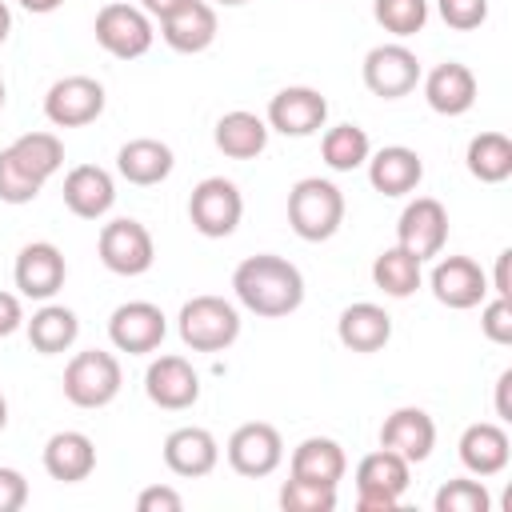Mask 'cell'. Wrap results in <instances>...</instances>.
<instances>
[{
	"label": "cell",
	"mask_w": 512,
	"mask_h": 512,
	"mask_svg": "<svg viewBox=\"0 0 512 512\" xmlns=\"http://www.w3.org/2000/svg\"><path fill=\"white\" fill-rule=\"evenodd\" d=\"M164 336H168V316L152 300L116 304L112 316H108V340H112L116 352L144 356V352H156L164 344Z\"/></svg>",
	"instance_id": "8fae6325"
},
{
	"label": "cell",
	"mask_w": 512,
	"mask_h": 512,
	"mask_svg": "<svg viewBox=\"0 0 512 512\" xmlns=\"http://www.w3.org/2000/svg\"><path fill=\"white\" fill-rule=\"evenodd\" d=\"M40 188L44 184L36 176H28L8 148H0V200L12 204V208H20V204H32L40 196Z\"/></svg>",
	"instance_id": "74e56055"
},
{
	"label": "cell",
	"mask_w": 512,
	"mask_h": 512,
	"mask_svg": "<svg viewBox=\"0 0 512 512\" xmlns=\"http://www.w3.org/2000/svg\"><path fill=\"white\" fill-rule=\"evenodd\" d=\"M280 508L284 512H332L336 508V488H324V484H308V480L288 476L280 484Z\"/></svg>",
	"instance_id": "8d00e7d4"
},
{
	"label": "cell",
	"mask_w": 512,
	"mask_h": 512,
	"mask_svg": "<svg viewBox=\"0 0 512 512\" xmlns=\"http://www.w3.org/2000/svg\"><path fill=\"white\" fill-rule=\"evenodd\" d=\"M136 508L140 512H180L184 508V496L176 488H168V484H152V488H144L136 496Z\"/></svg>",
	"instance_id": "b9f144b4"
},
{
	"label": "cell",
	"mask_w": 512,
	"mask_h": 512,
	"mask_svg": "<svg viewBox=\"0 0 512 512\" xmlns=\"http://www.w3.org/2000/svg\"><path fill=\"white\" fill-rule=\"evenodd\" d=\"M8 152H12L16 164H20L28 176H36L40 184H48V180L60 172V164H64V144H60L56 132H24V136H16V140L8 144Z\"/></svg>",
	"instance_id": "d6a6232c"
},
{
	"label": "cell",
	"mask_w": 512,
	"mask_h": 512,
	"mask_svg": "<svg viewBox=\"0 0 512 512\" xmlns=\"http://www.w3.org/2000/svg\"><path fill=\"white\" fill-rule=\"evenodd\" d=\"M192 0H140V8L152 16V20H168L172 12H180V8H188Z\"/></svg>",
	"instance_id": "bcb514c9"
},
{
	"label": "cell",
	"mask_w": 512,
	"mask_h": 512,
	"mask_svg": "<svg viewBox=\"0 0 512 512\" xmlns=\"http://www.w3.org/2000/svg\"><path fill=\"white\" fill-rule=\"evenodd\" d=\"M432 508H436V512H488V508H492V496H488L484 480L456 476V480H444V484L436 488Z\"/></svg>",
	"instance_id": "d590c367"
},
{
	"label": "cell",
	"mask_w": 512,
	"mask_h": 512,
	"mask_svg": "<svg viewBox=\"0 0 512 512\" xmlns=\"http://www.w3.org/2000/svg\"><path fill=\"white\" fill-rule=\"evenodd\" d=\"M420 280H424L420 260H416L412 252H404L400 244L384 248V252L372 260V284H376L384 296H392V300L412 296V292L420 288Z\"/></svg>",
	"instance_id": "1f68e13d"
},
{
	"label": "cell",
	"mask_w": 512,
	"mask_h": 512,
	"mask_svg": "<svg viewBox=\"0 0 512 512\" xmlns=\"http://www.w3.org/2000/svg\"><path fill=\"white\" fill-rule=\"evenodd\" d=\"M24 328V304L16 292H0V340Z\"/></svg>",
	"instance_id": "7bdbcfd3"
},
{
	"label": "cell",
	"mask_w": 512,
	"mask_h": 512,
	"mask_svg": "<svg viewBox=\"0 0 512 512\" xmlns=\"http://www.w3.org/2000/svg\"><path fill=\"white\" fill-rule=\"evenodd\" d=\"M508 388H512V368H504V372H500V380H496V420H500V424H508V420H512Z\"/></svg>",
	"instance_id": "f6af8a7d"
},
{
	"label": "cell",
	"mask_w": 512,
	"mask_h": 512,
	"mask_svg": "<svg viewBox=\"0 0 512 512\" xmlns=\"http://www.w3.org/2000/svg\"><path fill=\"white\" fill-rule=\"evenodd\" d=\"M412 480V464L388 448L368 452L356 464V508L360 512H392L400 504V496L408 492Z\"/></svg>",
	"instance_id": "5b68a950"
},
{
	"label": "cell",
	"mask_w": 512,
	"mask_h": 512,
	"mask_svg": "<svg viewBox=\"0 0 512 512\" xmlns=\"http://www.w3.org/2000/svg\"><path fill=\"white\" fill-rule=\"evenodd\" d=\"M460 464L472 472V476H500L512 460V440H508V428L504 424H488V420H476L460 432Z\"/></svg>",
	"instance_id": "44dd1931"
},
{
	"label": "cell",
	"mask_w": 512,
	"mask_h": 512,
	"mask_svg": "<svg viewBox=\"0 0 512 512\" xmlns=\"http://www.w3.org/2000/svg\"><path fill=\"white\" fill-rule=\"evenodd\" d=\"M8 32H12V12H8V4L0 0V44L8 40Z\"/></svg>",
	"instance_id": "c3c4849f"
},
{
	"label": "cell",
	"mask_w": 512,
	"mask_h": 512,
	"mask_svg": "<svg viewBox=\"0 0 512 512\" xmlns=\"http://www.w3.org/2000/svg\"><path fill=\"white\" fill-rule=\"evenodd\" d=\"M12 280H16L20 296H28V300H52L64 288V280H68L64 252L52 240L24 244L16 252V264H12Z\"/></svg>",
	"instance_id": "2e32d148"
},
{
	"label": "cell",
	"mask_w": 512,
	"mask_h": 512,
	"mask_svg": "<svg viewBox=\"0 0 512 512\" xmlns=\"http://www.w3.org/2000/svg\"><path fill=\"white\" fill-rule=\"evenodd\" d=\"M24 12H36V16H48V12H56L64 0H16Z\"/></svg>",
	"instance_id": "7dc6e473"
},
{
	"label": "cell",
	"mask_w": 512,
	"mask_h": 512,
	"mask_svg": "<svg viewBox=\"0 0 512 512\" xmlns=\"http://www.w3.org/2000/svg\"><path fill=\"white\" fill-rule=\"evenodd\" d=\"M428 288L452 312H468V308H480L488 300V276L472 256H440L432 264Z\"/></svg>",
	"instance_id": "5bb4252c"
},
{
	"label": "cell",
	"mask_w": 512,
	"mask_h": 512,
	"mask_svg": "<svg viewBox=\"0 0 512 512\" xmlns=\"http://www.w3.org/2000/svg\"><path fill=\"white\" fill-rule=\"evenodd\" d=\"M348 472V456L344 448L332 440V436H308L292 448V460H288V476L296 480H308V484H324V488H340Z\"/></svg>",
	"instance_id": "484cf974"
},
{
	"label": "cell",
	"mask_w": 512,
	"mask_h": 512,
	"mask_svg": "<svg viewBox=\"0 0 512 512\" xmlns=\"http://www.w3.org/2000/svg\"><path fill=\"white\" fill-rule=\"evenodd\" d=\"M360 76H364V88L380 100H400L408 96L416 84H420V60L408 44L392 40V44H376L368 48L364 64H360Z\"/></svg>",
	"instance_id": "9c48e42d"
},
{
	"label": "cell",
	"mask_w": 512,
	"mask_h": 512,
	"mask_svg": "<svg viewBox=\"0 0 512 512\" xmlns=\"http://www.w3.org/2000/svg\"><path fill=\"white\" fill-rule=\"evenodd\" d=\"M172 168H176V156L156 136H136V140L120 144V152H116V172L136 188H152V184L168 180Z\"/></svg>",
	"instance_id": "4316f807"
},
{
	"label": "cell",
	"mask_w": 512,
	"mask_h": 512,
	"mask_svg": "<svg viewBox=\"0 0 512 512\" xmlns=\"http://www.w3.org/2000/svg\"><path fill=\"white\" fill-rule=\"evenodd\" d=\"M120 384H124L120 360L104 348L76 352L64 368V396L76 408H108L120 396Z\"/></svg>",
	"instance_id": "277c9868"
},
{
	"label": "cell",
	"mask_w": 512,
	"mask_h": 512,
	"mask_svg": "<svg viewBox=\"0 0 512 512\" xmlns=\"http://www.w3.org/2000/svg\"><path fill=\"white\" fill-rule=\"evenodd\" d=\"M176 332L192 352H224L240 340V308L224 296H192L176 316Z\"/></svg>",
	"instance_id": "3957f363"
},
{
	"label": "cell",
	"mask_w": 512,
	"mask_h": 512,
	"mask_svg": "<svg viewBox=\"0 0 512 512\" xmlns=\"http://www.w3.org/2000/svg\"><path fill=\"white\" fill-rule=\"evenodd\" d=\"M96 252H100V264L116 276H144L152 264H156V244H152V232L132 220V216H120V220H108L100 228V240H96Z\"/></svg>",
	"instance_id": "ba28073f"
},
{
	"label": "cell",
	"mask_w": 512,
	"mask_h": 512,
	"mask_svg": "<svg viewBox=\"0 0 512 512\" xmlns=\"http://www.w3.org/2000/svg\"><path fill=\"white\" fill-rule=\"evenodd\" d=\"M212 4H224V8H240V4H248V0H212Z\"/></svg>",
	"instance_id": "f907efd6"
},
{
	"label": "cell",
	"mask_w": 512,
	"mask_h": 512,
	"mask_svg": "<svg viewBox=\"0 0 512 512\" xmlns=\"http://www.w3.org/2000/svg\"><path fill=\"white\" fill-rule=\"evenodd\" d=\"M320 156L332 172H356L372 156V140L360 124H336L320 136Z\"/></svg>",
	"instance_id": "836d02e7"
},
{
	"label": "cell",
	"mask_w": 512,
	"mask_h": 512,
	"mask_svg": "<svg viewBox=\"0 0 512 512\" xmlns=\"http://www.w3.org/2000/svg\"><path fill=\"white\" fill-rule=\"evenodd\" d=\"M440 20L456 32H472L488 20V0H436Z\"/></svg>",
	"instance_id": "ab89813d"
},
{
	"label": "cell",
	"mask_w": 512,
	"mask_h": 512,
	"mask_svg": "<svg viewBox=\"0 0 512 512\" xmlns=\"http://www.w3.org/2000/svg\"><path fill=\"white\" fill-rule=\"evenodd\" d=\"M116 204V180L100 164H76L64 176V208L80 220H100Z\"/></svg>",
	"instance_id": "ffe728a7"
},
{
	"label": "cell",
	"mask_w": 512,
	"mask_h": 512,
	"mask_svg": "<svg viewBox=\"0 0 512 512\" xmlns=\"http://www.w3.org/2000/svg\"><path fill=\"white\" fill-rule=\"evenodd\" d=\"M224 456H228V468L236 476H248V480H260V476H272L280 464H284V440L272 424L264 420H248L240 424L228 444H224Z\"/></svg>",
	"instance_id": "7c38bea8"
},
{
	"label": "cell",
	"mask_w": 512,
	"mask_h": 512,
	"mask_svg": "<svg viewBox=\"0 0 512 512\" xmlns=\"http://www.w3.org/2000/svg\"><path fill=\"white\" fill-rule=\"evenodd\" d=\"M480 332L492 344H512V300L492 296L480 304Z\"/></svg>",
	"instance_id": "f35d334b"
},
{
	"label": "cell",
	"mask_w": 512,
	"mask_h": 512,
	"mask_svg": "<svg viewBox=\"0 0 512 512\" xmlns=\"http://www.w3.org/2000/svg\"><path fill=\"white\" fill-rule=\"evenodd\" d=\"M104 104H108V96L96 76H60L44 92V116L52 128H84V124L100 120Z\"/></svg>",
	"instance_id": "30bf717a"
},
{
	"label": "cell",
	"mask_w": 512,
	"mask_h": 512,
	"mask_svg": "<svg viewBox=\"0 0 512 512\" xmlns=\"http://www.w3.org/2000/svg\"><path fill=\"white\" fill-rule=\"evenodd\" d=\"M240 216H244V196L232 180L224 176H204L192 196H188V220L200 236L208 240H224L240 228Z\"/></svg>",
	"instance_id": "52a82bcc"
},
{
	"label": "cell",
	"mask_w": 512,
	"mask_h": 512,
	"mask_svg": "<svg viewBox=\"0 0 512 512\" xmlns=\"http://www.w3.org/2000/svg\"><path fill=\"white\" fill-rule=\"evenodd\" d=\"M508 264H512V252L504 248V252L496 256V272H492V292H496V296H504V300H512V280H508Z\"/></svg>",
	"instance_id": "ee69618b"
},
{
	"label": "cell",
	"mask_w": 512,
	"mask_h": 512,
	"mask_svg": "<svg viewBox=\"0 0 512 512\" xmlns=\"http://www.w3.org/2000/svg\"><path fill=\"white\" fill-rule=\"evenodd\" d=\"M4 100H8V88H4V80H0V108H4Z\"/></svg>",
	"instance_id": "816d5d0a"
},
{
	"label": "cell",
	"mask_w": 512,
	"mask_h": 512,
	"mask_svg": "<svg viewBox=\"0 0 512 512\" xmlns=\"http://www.w3.org/2000/svg\"><path fill=\"white\" fill-rule=\"evenodd\" d=\"M372 16L384 32H392L396 40L424 32L428 24V0H372Z\"/></svg>",
	"instance_id": "e575fe53"
},
{
	"label": "cell",
	"mask_w": 512,
	"mask_h": 512,
	"mask_svg": "<svg viewBox=\"0 0 512 512\" xmlns=\"http://www.w3.org/2000/svg\"><path fill=\"white\" fill-rule=\"evenodd\" d=\"M92 32H96V44L116 60H140L156 40L152 16L144 8H136V4H124V0L104 4L96 12Z\"/></svg>",
	"instance_id": "8992f818"
},
{
	"label": "cell",
	"mask_w": 512,
	"mask_h": 512,
	"mask_svg": "<svg viewBox=\"0 0 512 512\" xmlns=\"http://www.w3.org/2000/svg\"><path fill=\"white\" fill-rule=\"evenodd\" d=\"M144 392H148V400H152L156 408H164V412H184V408H192V404L200 400V376H196V368H192L184 356L168 352V356H156V360L148 364V372H144Z\"/></svg>",
	"instance_id": "e0dca14e"
},
{
	"label": "cell",
	"mask_w": 512,
	"mask_h": 512,
	"mask_svg": "<svg viewBox=\"0 0 512 512\" xmlns=\"http://www.w3.org/2000/svg\"><path fill=\"white\" fill-rule=\"evenodd\" d=\"M336 340H340L348 352H360V356L380 352V348L392 340V316H388L380 304H372V300H356V304H348V308L340 312V320H336Z\"/></svg>",
	"instance_id": "d4e9b609"
},
{
	"label": "cell",
	"mask_w": 512,
	"mask_h": 512,
	"mask_svg": "<svg viewBox=\"0 0 512 512\" xmlns=\"http://www.w3.org/2000/svg\"><path fill=\"white\" fill-rule=\"evenodd\" d=\"M8 428V400H4V392H0V432Z\"/></svg>",
	"instance_id": "681fc988"
},
{
	"label": "cell",
	"mask_w": 512,
	"mask_h": 512,
	"mask_svg": "<svg viewBox=\"0 0 512 512\" xmlns=\"http://www.w3.org/2000/svg\"><path fill=\"white\" fill-rule=\"evenodd\" d=\"M216 8L208 0H192L188 8L172 12L168 20H160V40L172 48V52H184V56H196L204 48H212L216 40Z\"/></svg>",
	"instance_id": "83f0119b"
},
{
	"label": "cell",
	"mask_w": 512,
	"mask_h": 512,
	"mask_svg": "<svg viewBox=\"0 0 512 512\" xmlns=\"http://www.w3.org/2000/svg\"><path fill=\"white\" fill-rule=\"evenodd\" d=\"M396 244L404 252H412L420 264L440 256L448 244V208L436 196H416L404 204L400 220H396Z\"/></svg>",
	"instance_id": "4fadbf2b"
},
{
	"label": "cell",
	"mask_w": 512,
	"mask_h": 512,
	"mask_svg": "<svg viewBox=\"0 0 512 512\" xmlns=\"http://www.w3.org/2000/svg\"><path fill=\"white\" fill-rule=\"evenodd\" d=\"M420 84H424V100L436 116H464L476 104V76L460 60L436 64L428 76H420Z\"/></svg>",
	"instance_id": "7402d4cb"
},
{
	"label": "cell",
	"mask_w": 512,
	"mask_h": 512,
	"mask_svg": "<svg viewBox=\"0 0 512 512\" xmlns=\"http://www.w3.org/2000/svg\"><path fill=\"white\" fill-rule=\"evenodd\" d=\"M232 292H236L240 308H248L252 316L280 320L304 304V276L292 260H284L276 252H256L236 264Z\"/></svg>",
	"instance_id": "6da1fadb"
},
{
	"label": "cell",
	"mask_w": 512,
	"mask_h": 512,
	"mask_svg": "<svg viewBox=\"0 0 512 512\" xmlns=\"http://www.w3.org/2000/svg\"><path fill=\"white\" fill-rule=\"evenodd\" d=\"M288 224L300 240H332L344 224V192L324 176H304L288 192Z\"/></svg>",
	"instance_id": "7a4b0ae2"
},
{
	"label": "cell",
	"mask_w": 512,
	"mask_h": 512,
	"mask_svg": "<svg viewBox=\"0 0 512 512\" xmlns=\"http://www.w3.org/2000/svg\"><path fill=\"white\" fill-rule=\"evenodd\" d=\"M28 504V480L24 472L0 464V512H20Z\"/></svg>",
	"instance_id": "60d3db41"
},
{
	"label": "cell",
	"mask_w": 512,
	"mask_h": 512,
	"mask_svg": "<svg viewBox=\"0 0 512 512\" xmlns=\"http://www.w3.org/2000/svg\"><path fill=\"white\" fill-rule=\"evenodd\" d=\"M24 328H28V344H32L40 356H60V352H68V348L76 344V336H80L76 312L64 308V304H48V300H44V308L32 312V320H24Z\"/></svg>",
	"instance_id": "f546056e"
},
{
	"label": "cell",
	"mask_w": 512,
	"mask_h": 512,
	"mask_svg": "<svg viewBox=\"0 0 512 512\" xmlns=\"http://www.w3.org/2000/svg\"><path fill=\"white\" fill-rule=\"evenodd\" d=\"M44 472L60 484H80L96 472V444L88 432H76V428H64V432H52L48 444H44Z\"/></svg>",
	"instance_id": "cb8c5ba5"
},
{
	"label": "cell",
	"mask_w": 512,
	"mask_h": 512,
	"mask_svg": "<svg viewBox=\"0 0 512 512\" xmlns=\"http://www.w3.org/2000/svg\"><path fill=\"white\" fill-rule=\"evenodd\" d=\"M380 448L404 456L408 464H424L432 456V448H436V424H432V416L424 408H412V404L388 412L384 424H380Z\"/></svg>",
	"instance_id": "ac0fdd59"
},
{
	"label": "cell",
	"mask_w": 512,
	"mask_h": 512,
	"mask_svg": "<svg viewBox=\"0 0 512 512\" xmlns=\"http://www.w3.org/2000/svg\"><path fill=\"white\" fill-rule=\"evenodd\" d=\"M264 120H268L272 132L300 140V136H312V132L324 128V120H328V100H324V92H316V88H308V84H288V88H280V92L268 100Z\"/></svg>",
	"instance_id": "9a60e30c"
},
{
	"label": "cell",
	"mask_w": 512,
	"mask_h": 512,
	"mask_svg": "<svg viewBox=\"0 0 512 512\" xmlns=\"http://www.w3.org/2000/svg\"><path fill=\"white\" fill-rule=\"evenodd\" d=\"M424 180V160L416 148L404 144H384L380 152L368 156V184L380 196H408Z\"/></svg>",
	"instance_id": "603a6c76"
},
{
	"label": "cell",
	"mask_w": 512,
	"mask_h": 512,
	"mask_svg": "<svg viewBox=\"0 0 512 512\" xmlns=\"http://www.w3.org/2000/svg\"><path fill=\"white\" fill-rule=\"evenodd\" d=\"M268 120L256 116V112H244V108H232L216 120L212 128V140L216 148L228 156V160H256L264 148H268Z\"/></svg>",
	"instance_id": "f1b7e54d"
},
{
	"label": "cell",
	"mask_w": 512,
	"mask_h": 512,
	"mask_svg": "<svg viewBox=\"0 0 512 512\" xmlns=\"http://www.w3.org/2000/svg\"><path fill=\"white\" fill-rule=\"evenodd\" d=\"M464 164L480 184H504L512 176V140L504 132H476L468 140Z\"/></svg>",
	"instance_id": "4dcf8cb0"
},
{
	"label": "cell",
	"mask_w": 512,
	"mask_h": 512,
	"mask_svg": "<svg viewBox=\"0 0 512 512\" xmlns=\"http://www.w3.org/2000/svg\"><path fill=\"white\" fill-rule=\"evenodd\" d=\"M164 464L172 476H184V480H200L208 476L216 464H220V444L208 428L200 424H184V428H172L164 436Z\"/></svg>",
	"instance_id": "d6986e66"
}]
</instances>
